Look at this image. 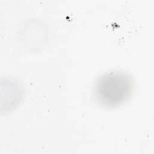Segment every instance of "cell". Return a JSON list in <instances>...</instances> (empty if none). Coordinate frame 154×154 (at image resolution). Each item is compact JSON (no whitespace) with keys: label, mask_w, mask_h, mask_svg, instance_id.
I'll return each mask as SVG.
<instances>
[{"label":"cell","mask_w":154,"mask_h":154,"mask_svg":"<svg viewBox=\"0 0 154 154\" xmlns=\"http://www.w3.org/2000/svg\"><path fill=\"white\" fill-rule=\"evenodd\" d=\"M132 90L130 78L123 73L111 72L100 77L95 86V96L102 106L114 107L125 102Z\"/></svg>","instance_id":"cell-1"}]
</instances>
